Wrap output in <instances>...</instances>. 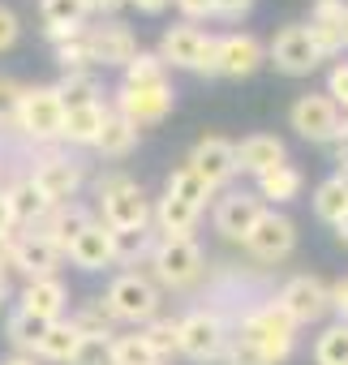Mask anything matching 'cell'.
<instances>
[{
  "mask_svg": "<svg viewBox=\"0 0 348 365\" xmlns=\"http://www.w3.org/2000/svg\"><path fill=\"white\" fill-rule=\"evenodd\" d=\"M344 211H348V176L335 172V176H327L322 185L314 190V215L322 224H339Z\"/></svg>",
  "mask_w": 348,
  "mask_h": 365,
  "instance_id": "83f0119b",
  "label": "cell"
},
{
  "mask_svg": "<svg viewBox=\"0 0 348 365\" xmlns=\"http://www.w3.org/2000/svg\"><path fill=\"white\" fill-rule=\"evenodd\" d=\"M327 99L348 116V61H339V65L327 73Z\"/></svg>",
  "mask_w": 348,
  "mask_h": 365,
  "instance_id": "7bdbcfd3",
  "label": "cell"
},
{
  "mask_svg": "<svg viewBox=\"0 0 348 365\" xmlns=\"http://www.w3.org/2000/svg\"><path fill=\"white\" fill-rule=\"evenodd\" d=\"M86 48H91V61L95 65H116L125 69L142 48H138V35L125 26V22H99V26H86Z\"/></svg>",
  "mask_w": 348,
  "mask_h": 365,
  "instance_id": "ac0fdd59",
  "label": "cell"
},
{
  "mask_svg": "<svg viewBox=\"0 0 348 365\" xmlns=\"http://www.w3.org/2000/svg\"><path fill=\"white\" fill-rule=\"evenodd\" d=\"M267 65V43L258 35H220L215 39V78H250Z\"/></svg>",
  "mask_w": 348,
  "mask_h": 365,
  "instance_id": "9a60e30c",
  "label": "cell"
},
{
  "mask_svg": "<svg viewBox=\"0 0 348 365\" xmlns=\"http://www.w3.org/2000/svg\"><path fill=\"white\" fill-rule=\"evenodd\" d=\"M280 163H288V146L275 133H250V138L237 142V172H250L258 180Z\"/></svg>",
  "mask_w": 348,
  "mask_h": 365,
  "instance_id": "d6986e66",
  "label": "cell"
},
{
  "mask_svg": "<svg viewBox=\"0 0 348 365\" xmlns=\"http://www.w3.org/2000/svg\"><path fill=\"white\" fill-rule=\"evenodd\" d=\"M14 211H9V198H5V190H0V237H14Z\"/></svg>",
  "mask_w": 348,
  "mask_h": 365,
  "instance_id": "f907efd6",
  "label": "cell"
},
{
  "mask_svg": "<svg viewBox=\"0 0 348 365\" xmlns=\"http://www.w3.org/2000/svg\"><path fill=\"white\" fill-rule=\"evenodd\" d=\"M237 339L254 344L271 365H280V361H288L292 348H297V327L288 322V314H284L275 301H262V305L241 309V318H237Z\"/></svg>",
  "mask_w": 348,
  "mask_h": 365,
  "instance_id": "7a4b0ae2",
  "label": "cell"
},
{
  "mask_svg": "<svg viewBox=\"0 0 348 365\" xmlns=\"http://www.w3.org/2000/svg\"><path fill=\"white\" fill-rule=\"evenodd\" d=\"M314 365H348V322H331L322 327V335L314 339Z\"/></svg>",
  "mask_w": 348,
  "mask_h": 365,
  "instance_id": "1f68e13d",
  "label": "cell"
},
{
  "mask_svg": "<svg viewBox=\"0 0 348 365\" xmlns=\"http://www.w3.org/2000/svg\"><path fill=\"white\" fill-rule=\"evenodd\" d=\"M301 185H305V176H301L292 163H280V168H271L267 176H258V198H262V202H292V198L301 194Z\"/></svg>",
  "mask_w": 348,
  "mask_h": 365,
  "instance_id": "f1b7e54d",
  "label": "cell"
},
{
  "mask_svg": "<svg viewBox=\"0 0 348 365\" xmlns=\"http://www.w3.org/2000/svg\"><path fill=\"white\" fill-rule=\"evenodd\" d=\"M91 224H95V215H91L82 202H61V207H52V211L44 215V224H39L35 232H44V237L65 254V250H69V245L91 228Z\"/></svg>",
  "mask_w": 348,
  "mask_h": 365,
  "instance_id": "ffe728a7",
  "label": "cell"
},
{
  "mask_svg": "<svg viewBox=\"0 0 348 365\" xmlns=\"http://www.w3.org/2000/svg\"><path fill=\"white\" fill-rule=\"evenodd\" d=\"M129 5H138L142 14H163V9L172 5V0H129Z\"/></svg>",
  "mask_w": 348,
  "mask_h": 365,
  "instance_id": "816d5d0a",
  "label": "cell"
},
{
  "mask_svg": "<svg viewBox=\"0 0 348 365\" xmlns=\"http://www.w3.org/2000/svg\"><path fill=\"white\" fill-rule=\"evenodd\" d=\"M172 103H177V95H172V86L163 82V86H116V99H112V112L116 116H125L138 133L146 129V125H159L168 112H172Z\"/></svg>",
  "mask_w": 348,
  "mask_h": 365,
  "instance_id": "ba28073f",
  "label": "cell"
},
{
  "mask_svg": "<svg viewBox=\"0 0 348 365\" xmlns=\"http://www.w3.org/2000/svg\"><path fill=\"white\" fill-rule=\"evenodd\" d=\"M228 339H232V331L215 305H203V309H190L185 318H177V352L198 361V365L224 361Z\"/></svg>",
  "mask_w": 348,
  "mask_h": 365,
  "instance_id": "5b68a950",
  "label": "cell"
},
{
  "mask_svg": "<svg viewBox=\"0 0 348 365\" xmlns=\"http://www.w3.org/2000/svg\"><path fill=\"white\" fill-rule=\"evenodd\" d=\"M18 35H22V22H18V14H14L9 5H0V52H9V48L18 43Z\"/></svg>",
  "mask_w": 348,
  "mask_h": 365,
  "instance_id": "ee69618b",
  "label": "cell"
},
{
  "mask_svg": "<svg viewBox=\"0 0 348 365\" xmlns=\"http://www.w3.org/2000/svg\"><path fill=\"white\" fill-rule=\"evenodd\" d=\"M69 327H73L78 335H108V339H112L116 318H112V309L103 305V297H95V301H86L82 309L69 314Z\"/></svg>",
  "mask_w": 348,
  "mask_h": 365,
  "instance_id": "d6a6232c",
  "label": "cell"
},
{
  "mask_svg": "<svg viewBox=\"0 0 348 365\" xmlns=\"http://www.w3.org/2000/svg\"><path fill=\"white\" fill-rule=\"evenodd\" d=\"M61 125H65V99L56 86H26L22 91V103H18V116H14V129L35 142V146H56L61 142Z\"/></svg>",
  "mask_w": 348,
  "mask_h": 365,
  "instance_id": "277c9868",
  "label": "cell"
},
{
  "mask_svg": "<svg viewBox=\"0 0 348 365\" xmlns=\"http://www.w3.org/2000/svg\"><path fill=\"white\" fill-rule=\"evenodd\" d=\"M288 125L305 142H335L339 129H344V112L327 95H297L292 108H288Z\"/></svg>",
  "mask_w": 348,
  "mask_h": 365,
  "instance_id": "30bf717a",
  "label": "cell"
},
{
  "mask_svg": "<svg viewBox=\"0 0 348 365\" xmlns=\"http://www.w3.org/2000/svg\"><path fill=\"white\" fill-rule=\"evenodd\" d=\"M335 237H339V241H344V245H348V211H344V220H339V224H335Z\"/></svg>",
  "mask_w": 348,
  "mask_h": 365,
  "instance_id": "9f6ffc18",
  "label": "cell"
},
{
  "mask_svg": "<svg viewBox=\"0 0 348 365\" xmlns=\"http://www.w3.org/2000/svg\"><path fill=\"white\" fill-rule=\"evenodd\" d=\"M185 168H194L207 180V190H220V185H228V180L237 176V142H228L220 133H207V138L194 142Z\"/></svg>",
  "mask_w": 348,
  "mask_h": 365,
  "instance_id": "5bb4252c",
  "label": "cell"
},
{
  "mask_svg": "<svg viewBox=\"0 0 348 365\" xmlns=\"http://www.w3.org/2000/svg\"><path fill=\"white\" fill-rule=\"evenodd\" d=\"M65 108H82V103H99V78L86 69V73H61L56 82Z\"/></svg>",
  "mask_w": 348,
  "mask_h": 365,
  "instance_id": "d590c367",
  "label": "cell"
},
{
  "mask_svg": "<svg viewBox=\"0 0 348 365\" xmlns=\"http://www.w3.org/2000/svg\"><path fill=\"white\" fill-rule=\"evenodd\" d=\"M129 0H86V14H99V18H108V14H116V9H125Z\"/></svg>",
  "mask_w": 348,
  "mask_h": 365,
  "instance_id": "681fc988",
  "label": "cell"
},
{
  "mask_svg": "<svg viewBox=\"0 0 348 365\" xmlns=\"http://www.w3.org/2000/svg\"><path fill=\"white\" fill-rule=\"evenodd\" d=\"M9 245H14V237H0V275H5V267H9Z\"/></svg>",
  "mask_w": 348,
  "mask_h": 365,
  "instance_id": "f5cc1de1",
  "label": "cell"
},
{
  "mask_svg": "<svg viewBox=\"0 0 348 365\" xmlns=\"http://www.w3.org/2000/svg\"><path fill=\"white\" fill-rule=\"evenodd\" d=\"M335 163H339V172L348 176V116H344V129H339V138H335Z\"/></svg>",
  "mask_w": 348,
  "mask_h": 365,
  "instance_id": "c3c4849f",
  "label": "cell"
},
{
  "mask_svg": "<svg viewBox=\"0 0 348 365\" xmlns=\"http://www.w3.org/2000/svg\"><path fill=\"white\" fill-rule=\"evenodd\" d=\"M103 305L112 309L116 322H133V327H146L150 318H159V284L142 271H121L108 292H103Z\"/></svg>",
  "mask_w": 348,
  "mask_h": 365,
  "instance_id": "52a82bcc",
  "label": "cell"
},
{
  "mask_svg": "<svg viewBox=\"0 0 348 365\" xmlns=\"http://www.w3.org/2000/svg\"><path fill=\"white\" fill-rule=\"evenodd\" d=\"M275 305L288 314V322L301 331V327H309V322H318L327 309H331V301H327V284L318 279V275H292L280 292H275Z\"/></svg>",
  "mask_w": 348,
  "mask_h": 365,
  "instance_id": "7c38bea8",
  "label": "cell"
},
{
  "mask_svg": "<svg viewBox=\"0 0 348 365\" xmlns=\"http://www.w3.org/2000/svg\"><path fill=\"white\" fill-rule=\"evenodd\" d=\"M56 65H61V73H86L95 61H91V48H86V31L78 35V39H65V43H56Z\"/></svg>",
  "mask_w": 348,
  "mask_h": 365,
  "instance_id": "f35d334b",
  "label": "cell"
},
{
  "mask_svg": "<svg viewBox=\"0 0 348 365\" xmlns=\"http://www.w3.org/2000/svg\"><path fill=\"white\" fill-rule=\"evenodd\" d=\"M155 56H159L163 65H172V69H190V73L215 78V35H207V31L194 26V22L168 26Z\"/></svg>",
  "mask_w": 348,
  "mask_h": 365,
  "instance_id": "8992f818",
  "label": "cell"
},
{
  "mask_svg": "<svg viewBox=\"0 0 348 365\" xmlns=\"http://www.w3.org/2000/svg\"><path fill=\"white\" fill-rule=\"evenodd\" d=\"M31 180H35V190L52 202V207H61V202H73L78 198V190H82V163L78 159H69V155H56V150H48L31 172H26Z\"/></svg>",
  "mask_w": 348,
  "mask_h": 365,
  "instance_id": "8fae6325",
  "label": "cell"
},
{
  "mask_svg": "<svg viewBox=\"0 0 348 365\" xmlns=\"http://www.w3.org/2000/svg\"><path fill=\"white\" fill-rule=\"evenodd\" d=\"M18 309L35 314V318H44V322H61L65 309H69V292H65V284H61L56 275H52V279H26Z\"/></svg>",
  "mask_w": 348,
  "mask_h": 365,
  "instance_id": "44dd1931",
  "label": "cell"
},
{
  "mask_svg": "<svg viewBox=\"0 0 348 365\" xmlns=\"http://www.w3.org/2000/svg\"><path fill=\"white\" fill-rule=\"evenodd\" d=\"M142 339L150 344V352H155V361H163V356H172L177 352V318H150L146 327H142Z\"/></svg>",
  "mask_w": 348,
  "mask_h": 365,
  "instance_id": "74e56055",
  "label": "cell"
},
{
  "mask_svg": "<svg viewBox=\"0 0 348 365\" xmlns=\"http://www.w3.org/2000/svg\"><path fill=\"white\" fill-rule=\"evenodd\" d=\"M262 211H267V202H262L258 194L232 190V194H224V198H220V207H215L211 224H215V232H220L224 241H245V237L254 232V224L262 220Z\"/></svg>",
  "mask_w": 348,
  "mask_h": 365,
  "instance_id": "2e32d148",
  "label": "cell"
},
{
  "mask_svg": "<svg viewBox=\"0 0 348 365\" xmlns=\"http://www.w3.org/2000/svg\"><path fill=\"white\" fill-rule=\"evenodd\" d=\"M61 250L44 237V232H14V245H9V267H18L26 279H52L56 267H61Z\"/></svg>",
  "mask_w": 348,
  "mask_h": 365,
  "instance_id": "e0dca14e",
  "label": "cell"
},
{
  "mask_svg": "<svg viewBox=\"0 0 348 365\" xmlns=\"http://www.w3.org/2000/svg\"><path fill=\"white\" fill-rule=\"evenodd\" d=\"M22 82L18 78H5L0 73V125H14V116H18V103H22Z\"/></svg>",
  "mask_w": 348,
  "mask_h": 365,
  "instance_id": "60d3db41",
  "label": "cell"
},
{
  "mask_svg": "<svg viewBox=\"0 0 348 365\" xmlns=\"http://www.w3.org/2000/svg\"><path fill=\"white\" fill-rule=\"evenodd\" d=\"M168 82V65L155 52H138L125 65V86H163Z\"/></svg>",
  "mask_w": 348,
  "mask_h": 365,
  "instance_id": "8d00e7d4",
  "label": "cell"
},
{
  "mask_svg": "<svg viewBox=\"0 0 348 365\" xmlns=\"http://www.w3.org/2000/svg\"><path fill=\"white\" fill-rule=\"evenodd\" d=\"M258 262H284L292 250H297V224L288 220V215H280V211H262V220L254 224V232L241 241Z\"/></svg>",
  "mask_w": 348,
  "mask_h": 365,
  "instance_id": "4fadbf2b",
  "label": "cell"
},
{
  "mask_svg": "<svg viewBox=\"0 0 348 365\" xmlns=\"http://www.w3.org/2000/svg\"><path fill=\"white\" fill-rule=\"evenodd\" d=\"M108 365H159V361H155L150 344L142 339V331H133V335H116L108 344Z\"/></svg>",
  "mask_w": 348,
  "mask_h": 365,
  "instance_id": "e575fe53",
  "label": "cell"
},
{
  "mask_svg": "<svg viewBox=\"0 0 348 365\" xmlns=\"http://www.w3.org/2000/svg\"><path fill=\"white\" fill-rule=\"evenodd\" d=\"M48 327H52V322L35 318V314H26V309H14V314H9V322H5V335H9V344H14V348L35 352V344L48 335Z\"/></svg>",
  "mask_w": 348,
  "mask_h": 365,
  "instance_id": "836d02e7",
  "label": "cell"
},
{
  "mask_svg": "<svg viewBox=\"0 0 348 365\" xmlns=\"http://www.w3.org/2000/svg\"><path fill=\"white\" fill-rule=\"evenodd\" d=\"M39 14H44V35L52 39V48L86 31V0H44Z\"/></svg>",
  "mask_w": 348,
  "mask_h": 365,
  "instance_id": "7402d4cb",
  "label": "cell"
},
{
  "mask_svg": "<svg viewBox=\"0 0 348 365\" xmlns=\"http://www.w3.org/2000/svg\"><path fill=\"white\" fill-rule=\"evenodd\" d=\"M181 14H185V22H203V18H215V0H172Z\"/></svg>",
  "mask_w": 348,
  "mask_h": 365,
  "instance_id": "f6af8a7d",
  "label": "cell"
},
{
  "mask_svg": "<svg viewBox=\"0 0 348 365\" xmlns=\"http://www.w3.org/2000/svg\"><path fill=\"white\" fill-rule=\"evenodd\" d=\"M155 241H159V237H155L150 228H125V232H112V254H116V262L138 267V262L150 258Z\"/></svg>",
  "mask_w": 348,
  "mask_h": 365,
  "instance_id": "f546056e",
  "label": "cell"
},
{
  "mask_svg": "<svg viewBox=\"0 0 348 365\" xmlns=\"http://www.w3.org/2000/svg\"><path fill=\"white\" fill-rule=\"evenodd\" d=\"M65 258L78 267V271H103V267H112L116 262V254H112V228H103L99 220L65 250Z\"/></svg>",
  "mask_w": 348,
  "mask_h": 365,
  "instance_id": "603a6c76",
  "label": "cell"
},
{
  "mask_svg": "<svg viewBox=\"0 0 348 365\" xmlns=\"http://www.w3.org/2000/svg\"><path fill=\"white\" fill-rule=\"evenodd\" d=\"M108 335H82L78 352L69 356V365H108Z\"/></svg>",
  "mask_w": 348,
  "mask_h": 365,
  "instance_id": "ab89813d",
  "label": "cell"
},
{
  "mask_svg": "<svg viewBox=\"0 0 348 365\" xmlns=\"http://www.w3.org/2000/svg\"><path fill=\"white\" fill-rule=\"evenodd\" d=\"M327 301H331V309L339 314V322H348V275L335 279V284H327Z\"/></svg>",
  "mask_w": 348,
  "mask_h": 365,
  "instance_id": "bcb514c9",
  "label": "cell"
},
{
  "mask_svg": "<svg viewBox=\"0 0 348 365\" xmlns=\"http://www.w3.org/2000/svg\"><path fill=\"white\" fill-rule=\"evenodd\" d=\"M339 48H348V5H344V14H339Z\"/></svg>",
  "mask_w": 348,
  "mask_h": 365,
  "instance_id": "db71d44e",
  "label": "cell"
},
{
  "mask_svg": "<svg viewBox=\"0 0 348 365\" xmlns=\"http://www.w3.org/2000/svg\"><path fill=\"white\" fill-rule=\"evenodd\" d=\"M78 344H82V335L69 327V318H61V322H52L48 327V335L35 344V361H56V365H69V356L78 352Z\"/></svg>",
  "mask_w": 348,
  "mask_h": 365,
  "instance_id": "4316f807",
  "label": "cell"
},
{
  "mask_svg": "<svg viewBox=\"0 0 348 365\" xmlns=\"http://www.w3.org/2000/svg\"><path fill=\"white\" fill-rule=\"evenodd\" d=\"M0 365H39V361H35V356H5Z\"/></svg>",
  "mask_w": 348,
  "mask_h": 365,
  "instance_id": "11a10c76",
  "label": "cell"
},
{
  "mask_svg": "<svg viewBox=\"0 0 348 365\" xmlns=\"http://www.w3.org/2000/svg\"><path fill=\"white\" fill-rule=\"evenodd\" d=\"M254 0H215V18H245Z\"/></svg>",
  "mask_w": 348,
  "mask_h": 365,
  "instance_id": "7dc6e473",
  "label": "cell"
},
{
  "mask_svg": "<svg viewBox=\"0 0 348 365\" xmlns=\"http://www.w3.org/2000/svg\"><path fill=\"white\" fill-rule=\"evenodd\" d=\"M108 108L103 103H82V108H65V125H61V142L69 146H95L99 129H103Z\"/></svg>",
  "mask_w": 348,
  "mask_h": 365,
  "instance_id": "d4e9b609",
  "label": "cell"
},
{
  "mask_svg": "<svg viewBox=\"0 0 348 365\" xmlns=\"http://www.w3.org/2000/svg\"><path fill=\"white\" fill-rule=\"evenodd\" d=\"M163 194H172V198H181V202H190V207H198V211H207V198H211V190H207V180L194 172V168H177L168 176V185H163Z\"/></svg>",
  "mask_w": 348,
  "mask_h": 365,
  "instance_id": "4dcf8cb0",
  "label": "cell"
},
{
  "mask_svg": "<svg viewBox=\"0 0 348 365\" xmlns=\"http://www.w3.org/2000/svg\"><path fill=\"white\" fill-rule=\"evenodd\" d=\"M146 262H150V279L159 288H172V292L194 288L207 271V258H203L194 237H159Z\"/></svg>",
  "mask_w": 348,
  "mask_h": 365,
  "instance_id": "3957f363",
  "label": "cell"
},
{
  "mask_svg": "<svg viewBox=\"0 0 348 365\" xmlns=\"http://www.w3.org/2000/svg\"><path fill=\"white\" fill-rule=\"evenodd\" d=\"M133 146H138V129H133L125 116H116V112L108 108L103 129H99V138H95V150H99L103 159H125Z\"/></svg>",
  "mask_w": 348,
  "mask_h": 365,
  "instance_id": "484cf974",
  "label": "cell"
},
{
  "mask_svg": "<svg viewBox=\"0 0 348 365\" xmlns=\"http://www.w3.org/2000/svg\"><path fill=\"white\" fill-rule=\"evenodd\" d=\"M5 198H9L14 224H22V228H39V224H44V215L52 211V202L35 190V180H31V176H18L14 185L5 190Z\"/></svg>",
  "mask_w": 348,
  "mask_h": 365,
  "instance_id": "cb8c5ba5",
  "label": "cell"
},
{
  "mask_svg": "<svg viewBox=\"0 0 348 365\" xmlns=\"http://www.w3.org/2000/svg\"><path fill=\"white\" fill-rule=\"evenodd\" d=\"M5 297H9V284H5V275H0V305H5Z\"/></svg>",
  "mask_w": 348,
  "mask_h": 365,
  "instance_id": "6f0895ef",
  "label": "cell"
},
{
  "mask_svg": "<svg viewBox=\"0 0 348 365\" xmlns=\"http://www.w3.org/2000/svg\"><path fill=\"white\" fill-rule=\"evenodd\" d=\"M224 365H271L254 344H245V339H228V348H224Z\"/></svg>",
  "mask_w": 348,
  "mask_h": 365,
  "instance_id": "b9f144b4",
  "label": "cell"
},
{
  "mask_svg": "<svg viewBox=\"0 0 348 365\" xmlns=\"http://www.w3.org/2000/svg\"><path fill=\"white\" fill-rule=\"evenodd\" d=\"M267 61H271L280 73H288V78H309L327 56L318 52V43L309 39L305 26H284V31L267 43Z\"/></svg>",
  "mask_w": 348,
  "mask_h": 365,
  "instance_id": "9c48e42d",
  "label": "cell"
},
{
  "mask_svg": "<svg viewBox=\"0 0 348 365\" xmlns=\"http://www.w3.org/2000/svg\"><path fill=\"white\" fill-rule=\"evenodd\" d=\"M95 198H99V224L112 232L125 228H150V202L142 194V185L129 172H108L95 180Z\"/></svg>",
  "mask_w": 348,
  "mask_h": 365,
  "instance_id": "6da1fadb",
  "label": "cell"
}]
</instances>
